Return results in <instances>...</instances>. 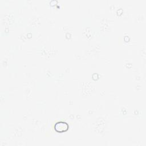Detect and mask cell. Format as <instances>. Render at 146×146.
I'll return each mask as SVG.
<instances>
[{
  "label": "cell",
  "instance_id": "obj_1",
  "mask_svg": "<svg viewBox=\"0 0 146 146\" xmlns=\"http://www.w3.org/2000/svg\"><path fill=\"white\" fill-rule=\"evenodd\" d=\"M68 128V125L66 122L59 121L56 123L54 125L55 130L58 132H63L66 131Z\"/></svg>",
  "mask_w": 146,
  "mask_h": 146
}]
</instances>
